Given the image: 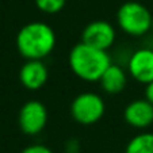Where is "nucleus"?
<instances>
[{
    "label": "nucleus",
    "instance_id": "1a4fd4ad",
    "mask_svg": "<svg viewBox=\"0 0 153 153\" xmlns=\"http://www.w3.org/2000/svg\"><path fill=\"white\" fill-rule=\"evenodd\" d=\"M49 80V69L43 60H26L20 67L19 81L29 91H39Z\"/></svg>",
    "mask_w": 153,
    "mask_h": 153
},
{
    "label": "nucleus",
    "instance_id": "7ed1b4c3",
    "mask_svg": "<svg viewBox=\"0 0 153 153\" xmlns=\"http://www.w3.org/2000/svg\"><path fill=\"white\" fill-rule=\"evenodd\" d=\"M117 25L133 38H141L153 29V15L140 1H125L117 11Z\"/></svg>",
    "mask_w": 153,
    "mask_h": 153
},
{
    "label": "nucleus",
    "instance_id": "20e7f679",
    "mask_svg": "<svg viewBox=\"0 0 153 153\" xmlns=\"http://www.w3.org/2000/svg\"><path fill=\"white\" fill-rule=\"evenodd\" d=\"M69 111L76 123L91 126L103 118L106 113V102L99 94L85 91L73 98Z\"/></svg>",
    "mask_w": 153,
    "mask_h": 153
},
{
    "label": "nucleus",
    "instance_id": "f03ea898",
    "mask_svg": "<svg viewBox=\"0 0 153 153\" xmlns=\"http://www.w3.org/2000/svg\"><path fill=\"white\" fill-rule=\"evenodd\" d=\"M68 64L72 73L85 83H99L104 71L113 64L108 50L80 41L71 49Z\"/></svg>",
    "mask_w": 153,
    "mask_h": 153
},
{
    "label": "nucleus",
    "instance_id": "ddd939ff",
    "mask_svg": "<svg viewBox=\"0 0 153 153\" xmlns=\"http://www.w3.org/2000/svg\"><path fill=\"white\" fill-rule=\"evenodd\" d=\"M20 153H53V150L43 144H31L23 148Z\"/></svg>",
    "mask_w": 153,
    "mask_h": 153
},
{
    "label": "nucleus",
    "instance_id": "4468645a",
    "mask_svg": "<svg viewBox=\"0 0 153 153\" xmlns=\"http://www.w3.org/2000/svg\"><path fill=\"white\" fill-rule=\"evenodd\" d=\"M64 152L65 153H80L81 152V146L79 140L76 138H71L65 142L64 145Z\"/></svg>",
    "mask_w": 153,
    "mask_h": 153
},
{
    "label": "nucleus",
    "instance_id": "0eeeda50",
    "mask_svg": "<svg viewBox=\"0 0 153 153\" xmlns=\"http://www.w3.org/2000/svg\"><path fill=\"white\" fill-rule=\"evenodd\" d=\"M81 41L103 50H110L117 41V30L107 20H92L81 31Z\"/></svg>",
    "mask_w": 153,
    "mask_h": 153
},
{
    "label": "nucleus",
    "instance_id": "f8f14e48",
    "mask_svg": "<svg viewBox=\"0 0 153 153\" xmlns=\"http://www.w3.org/2000/svg\"><path fill=\"white\" fill-rule=\"evenodd\" d=\"M37 8L48 15H56L61 12L67 4V0H34Z\"/></svg>",
    "mask_w": 153,
    "mask_h": 153
},
{
    "label": "nucleus",
    "instance_id": "f257e3e1",
    "mask_svg": "<svg viewBox=\"0 0 153 153\" xmlns=\"http://www.w3.org/2000/svg\"><path fill=\"white\" fill-rule=\"evenodd\" d=\"M15 43L25 60H45L54 52L57 35L50 25L34 20L20 27Z\"/></svg>",
    "mask_w": 153,
    "mask_h": 153
},
{
    "label": "nucleus",
    "instance_id": "6e6552de",
    "mask_svg": "<svg viewBox=\"0 0 153 153\" xmlns=\"http://www.w3.org/2000/svg\"><path fill=\"white\" fill-rule=\"evenodd\" d=\"M123 119L137 130H146L153 126V104L148 99H134L123 110Z\"/></svg>",
    "mask_w": 153,
    "mask_h": 153
},
{
    "label": "nucleus",
    "instance_id": "9b49d317",
    "mask_svg": "<svg viewBox=\"0 0 153 153\" xmlns=\"http://www.w3.org/2000/svg\"><path fill=\"white\" fill-rule=\"evenodd\" d=\"M125 153H153V131L136 134L127 142Z\"/></svg>",
    "mask_w": 153,
    "mask_h": 153
},
{
    "label": "nucleus",
    "instance_id": "423d86ee",
    "mask_svg": "<svg viewBox=\"0 0 153 153\" xmlns=\"http://www.w3.org/2000/svg\"><path fill=\"white\" fill-rule=\"evenodd\" d=\"M127 73L134 81L146 84L153 81V48L141 46L133 50L126 60Z\"/></svg>",
    "mask_w": 153,
    "mask_h": 153
},
{
    "label": "nucleus",
    "instance_id": "9d476101",
    "mask_svg": "<svg viewBox=\"0 0 153 153\" xmlns=\"http://www.w3.org/2000/svg\"><path fill=\"white\" fill-rule=\"evenodd\" d=\"M129 81V73L121 64L113 62L102 75L99 84L108 95H118L123 92Z\"/></svg>",
    "mask_w": 153,
    "mask_h": 153
},
{
    "label": "nucleus",
    "instance_id": "39448f33",
    "mask_svg": "<svg viewBox=\"0 0 153 153\" xmlns=\"http://www.w3.org/2000/svg\"><path fill=\"white\" fill-rule=\"evenodd\" d=\"M49 121L46 106L39 100H27L20 107L18 114V125L20 131L26 136L34 137L41 134L45 130Z\"/></svg>",
    "mask_w": 153,
    "mask_h": 153
},
{
    "label": "nucleus",
    "instance_id": "2eb2a0df",
    "mask_svg": "<svg viewBox=\"0 0 153 153\" xmlns=\"http://www.w3.org/2000/svg\"><path fill=\"white\" fill-rule=\"evenodd\" d=\"M145 99H148L153 104V81L145 85Z\"/></svg>",
    "mask_w": 153,
    "mask_h": 153
}]
</instances>
